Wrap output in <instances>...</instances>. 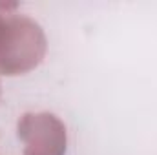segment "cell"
Here are the masks:
<instances>
[{"mask_svg": "<svg viewBox=\"0 0 157 155\" xmlns=\"http://www.w3.org/2000/svg\"><path fill=\"white\" fill-rule=\"evenodd\" d=\"M46 53V37L28 17L0 15V71L20 75L39 66Z\"/></svg>", "mask_w": 157, "mask_h": 155, "instance_id": "6da1fadb", "label": "cell"}, {"mask_svg": "<svg viewBox=\"0 0 157 155\" xmlns=\"http://www.w3.org/2000/svg\"><path fill=\"white\" fill-rule=\"evenodd\" d=\"M18 137L26 155H62L66 150V128L55 115H24L18 122Z\"/></svg>", "mask_w": 157, "mask_h": 155, "instance_id": "7a4b0ae2", "label": "cell"}]
</instances>
